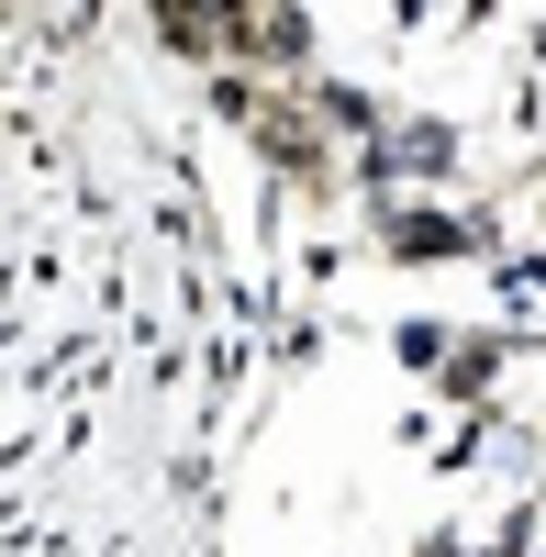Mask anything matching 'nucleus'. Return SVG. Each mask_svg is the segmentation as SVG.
I'll list each match as a JSON object with an SVG mask.
<instances>
[{
  "label": "nucleus",
  "instance_id": "f257e3e1",
  "mask_svg": "<svg viewBox=\"0 0 546 557\" xmlns=\"http://www.w3.org/2000/svg\"><path fill=\"white\" fill-rule=\"evenodd\" d=\"M535 491H546V480H535Z\"/></svg>",
  "mask_w": 546,
  "mask_h": 557
}]
</instances>
